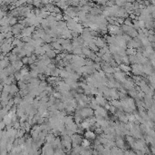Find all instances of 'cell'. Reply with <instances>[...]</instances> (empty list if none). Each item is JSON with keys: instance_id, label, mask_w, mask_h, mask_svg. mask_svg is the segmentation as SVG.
I'll list each match as a JSON object with an SVG mask.
<instances>
[{"instance_id": "obj_23", "label": "cell", "mask_w": 155, "mask_h": 155, "mask_svg": "<svg viewBox=\"0 0 155 155\" xmlns=\"http://www.w3.org/2000/svg\"><path fill=\"white\" fill-rule=\"evenodd\" d=\"M82 51H83V54L85 55V57H88L90 55V54L92 53V50L90 49L88 46H84V47H82Z\"/></svg>"}, {"instance_id": "obj_31", "label": "cell", "mask_w": 155, "mask_h": 155, "mask_svg": "<svg viewBox=\"0 0 155 155\" xmlns=\"http://www.w3.org/2000/svg\"><path fill=\"white\" fill-rule=\"evenodd\" d=\"M122 64L129 65V64H130V59H129V56H128V55H125V56L122 57Z\"/></svg>"}, {"instance_id": "obj_20", "label": "cell", "mask_w": 155, "mask_h": 155, "mask_svg": "<svg viewBox=\"0 0 155 155\" xmlns=\"http://www.w3.org/2000/svg\"><path fill=\"white\" fill-rule=\"evenodd\" d=\"M17 85H18L19 90H20V91H24V90L27 89L28 84L23 82V81H19V82H17Z\"/></svg>"}, {"instance_id": "obj_27", "label": "cell", "mask_w": 155, "mask_h": 155, "mask_svg": "<svg viewBox=\"0 0 155 155\" xmlns=\"http://www.w3.org/2000/svg\"><path fill=\"white\" fill-rule=\"evenodd\" d=\"M17 24H18V18H17V17H12V18L10 19L9 25L11 26H16Z\"/></svg>"}, {"instance_id": "obj_4", "label": "cell", "mask_w": 155, "mask_h": 155, "mask_svg": "<svg viewBox=\"0 0 155 155\" xmlns=\"http://www.w3.org/2000/svg\"><path fill=\"white\" fill-rule=\"evenodd\" d=\"M95 45H96V46L99 49H102V48L107 46V42H106V40L104 38L99 36L95 38Z\"/></svg>"}, {"instance_id": "obj_12", "label": "cell", "mask_w": 155, "mask_h": 155, "mask_svg": "<svg viewBox=\"0 0 155 155\" xmlns=\"http://www.w3.org/2000/svg\"><path fill=\"white\" fill-rule=\"evenodd\" d=\"M81 126H82V128L84 131H90V130H92V126L91 124H90L88 119H85V120L81 123Z\"/></svg>"}, {"instance_id": "obj_6", "label": "cell", "mask_w": 155, "mask_h": 155, "mask_svg": "<svg viewBox=\"0 0 155 155\" xmlns=\"http://www.w3.org/2000/svg\"><path fill=\"white\" fill-rule=\"evenodd\" d=\"M84 137H85V139H87V140H89V141H94L95 139L97 138V135H96V133L94 132L93 131H86L85 132H84Z\"/></svg>"}, {"instance_id": "obj_26", "label": "cell", "mask_w": 155, "mask_h": 155, "mask_svg": "<svg viewBox=\"0 0 155 155\" xmlns=\"http://www.w3.org/2000/svg\"><path fill=\"white\" fill-rule=\"evenodd\" d=\"M14 76H15V79L17 81V82H19V81H22L23 79V75H21L20 71H17L15 73H14Z\"/></svg>"}, {"instance_id": "obj_21", "label": "cell", "mask_w": 155, "mask_h": 155, "mask_svg": "<svg viewBox=\"0 0 155 155\" xmlns=\"http://www.w3.org/2000/svg\"><path fill=\"white\" fill-rule=\"evenodd\" d=\"M0 31H1V33L8 34L9 33V32H12V26H1V27H0Z\"/></svg>"}, {"instance_id": "obj_15", "label": "cell", "mask_w": 155, "mask_h": 155, "mask_svg": "<svg viewBox=\"0 0 155 155\" xmlns=\"http://www.w3.org/2000/svg\"><path fill=\"white\" fill-rule=\"evenodd\" d=\"M126 142H127V143L129 144L131 147H132L135 142H136V139L131 136V135H127V136H126Z\"/></svg>"}, {"instance_id": "obj_35", "label": "cell", "mask_w": 155, "mask_h": 155, "mask_svg": "<svg viewBox=\"0 0 155 155\" xmlns=\"http://www.w3.org/2000/svg\"><path fill=\"white\" fill-rule=\"evenodd\" d=\"M154 130H155V122H154Z\"/></svg>"}, {"instance_id": "obj_32", "label": "cell", "mask_w": 155, "mask_h": 155, "mask_svg": "<svg viewBox=\"0 0 155 155\" xmlns=\"http://www.w3.org/2000/svg\"><path fill=\"white\" fill-rule=\"evenodd\" d=\"M22 62H23V64H24V65H26V64H29V57H27V56L23 57Z\"/></svg>"}, {"instance_id": "obj_25", "label": "cell", "mask_w": 155, "mask_h": 155, "mask_svg": "<svg viewBox=\"0 0 155 155\" xmlns=\"http://www.w3.org/2000/svg\"><path fill=\"white\" fill-rule=\"evenodd\" d=\"M20 73H21V75H23V77H24V76H26V75H29L30 70L28 69V67H26V66H24V67H23L22 69L20 70Z\"/></svg>"}, {"instance_id": "obj_8", "label": "cell", "mask_w": 155, "mask_h": 155, "mask_svg": "<svg viewBox=\"0 0 155 155\" xmlns=\"http://www.w3.org/2000/svg\"><path fill=\"white\" fill-rule=\"evenodd\" d=\"M119 67H120L121 71L126 73V75H130V72H131V66L127 65V64H120V65H119Z\"/></svg>"}, {"instance_id": "obj_16", "label": "cell", "mask_w": 155, "mask_h": 155, "mask_svg": "<svg viewBox=\"0 0 155 155\" xmlns=\"http://www.w3.org/2000/svg\"><path fill=\"white\" fill-rule=\"evenodd\" d=\"M6 56L8 57V59H9V61L11 62V64H12V63H14V62H16V61H17V60H22V59L19 58L17 55H14V54H12V53H9L8 55H6Z\"/></svg>"}, {"instance_id": "obj_24", "label": "cell", "mask_w": 155, "mask_h": 155, "mask_svg": "<svg viewBox=\"0 0 155 155\" xmlns=\"http://www.w3.org/2000/svg\"><path fill=\"white\" fill-rule=\"evenodd\" d=\"M60 72H61V69L60 68H55V70L52 71V73H51V76H54V77H60Z\"/></svg>"}, {"instance_id": "obj_33", "label": "cell", "mask_w": 155, "mask_h": 155, "mask_svg": "<svg viewBox=\"0 0 155 155\" xmlns=\"http://www.w3.org/2000/svg\"><path fill=\"white\" fill-rule=\"evenodd\" d=\"M54 97H55V99H59V100H61L62 99V97H63V95H62V93H58V92H56V93H55V94L53 95Z\"/></svg>"}, {"instance_id": "obj_3", "label": "cell", "mask_w": 155, "mask_h": 155, "mask_svg": "<svg viewBox=\"0 0 155 155\" xmlns=\"http://www.w3.org/2000/svg\"><path fill=\"white\" fill-rule=\"evenodd\" d=\"M125 142H124L123 138L122 137H120V136H116V139H115V146L117 148L121 150H124L125 151Z\"/></svg>"}, {"instance_id": "obj_30", "label": "cell", "mask_w": 155, "mask_h": 155, "mask_svg": "<svg viewBox=\"0 0 155 155\" xmlns=\"http://www.w3.org/2000/svg\"><path fill=\"white\" fill-rule=\"evenodd\" d=\"M42 47L44 48V50H45L46 52H48V51H50V50L53 49V48H52V46H51V45H50V44H44V45H43Z\"/></svg>"}, {"instance_id": "obj_11", "label": "cell", "mask_w": 155, "mask_h": 155, "mask_svg": "<svg viewBox=\"0 0 155 155\" xmlns=\"http://www.w3.org/2000/svg\"><path fill=\"white\" fill-rule=\"evenodd\" d=\"M95 99H96L97 102H98L99 106H102V107H104L107 104V100L104 98V96H95Z\"/></svg>"}, {"instance_id": "obj_2", "label": "cell", "mask_w": 155, "mask_h": 155, "mask_svg": "<svg viewBox=\"0 0 155 155\" xmlns=\"http://www.w3.org/2000/svg\"><path fill=\"white\" fill-rule=\"evenodd\" d=\"M81 114H82V116L84 117V119L85 120V119L91 118V117L94 116V111L90 107H85L83 110H81Z\"/></svg>"}, {"instance_id": "obj_17", "label": "cell", "mask_w": 155, "mask_h": 155, "mask_svg": "<svg viewBox=\"0 0 155 155\" xmlns=\"http://www.w3.org/2000/svg\"><path fill=\"white\" fill-rule=\"evenodd\" d=\"M69 75H70V73H68V72L66 71L65 68H62V69H61L60 78H62L63 80H64V79L68 78V77H69Z\"/></svg>"}, {"instance_id": "obj_34", "label": "cell", "mask_w": 155, "mask_h": 155, "mask_svg": "<svg viewBox=\"0 0 155 155\" xmlns=\"http://www.w3.org/2000/svg\"><path fill=\"white\" fill-rule=\"evenodd\" d=\"M54 13H55V14H62V12H61V8H59L58 6H55V10H54Z\"/></svg>"}, {"instance_id": "obj_19", "label": "cell", "mask_w": 155, "mask_h": 155, "mask_svg": "<svg viewBox=\"0 0 155 155\" xmlns=\"http://www.w3.org/2000/svg\"><path fill=\"white\" fill-rule=\"evenodd\" d=\"M46 55L48 57V58H50V59L56 58V56H57L56 53H55V51L54 49H52V50H50V51L46 52Z\"/></svg>"}, {"instance_id": "obj_5", "label": "cell", "mask_w": 155, "mask_h": 155, "mask_svg": "<svg viewBox=\"0 0 155 155\" xmlns=\"http://www.w3.org/2000/svg\"><path fill=\"white\" fill-rule=\"evenodd\" d=\"M64 15L68 16L70 18H75V17H77V12H76V10H75V6H70L67 10L64 11Z\"/></svg>"}, {"instance_id": "obj_18", "label": "cell", "mask_w": 155, "mask_h": 155, "mask_svg": "<svg viewBox=\"0 0 155 155\" xmlns=\"http://www.w3.org/2000/svg\"><path fill=\"white\" fill-rule=\"evenodd\" d=\"M9 22H10V18L6 16V17H4V18L0 19V25H1V26H10L9 25Z\"/></svg>"}, {"instance_id": "obj_28", "label": "cell", "mask_w": 155, "mask_h": 155, "mask_svg": "<svg viewBox=\"0 0 155 155\" xmlns=\"http://www.w3.org/2000/svg\"><path fill=\"white\" fill-rule=\"evenodd\" d=\"M131 22H132V20H131L130 17H128V18H126L125 20H124V25H126V26H132L133 27V24Z\"/></svg>"}, {"instance_id": "obj_14", "label": "cell", "mask_w": 155, "mask_h": 155, "mask_svg": "<svg viewBox=\"0 0 155 155\" xmlns=\"http://www.w3.org/2000/svg\"><path fill=\"white\" fill-rule=\"evenodd\" d=\"M46 52L44 50V48L42 47V46H40V47H37L35 49V52H34V55H35L36 56H41V55H46Z\"/></svg>"}, {"instance_id": "obj_7", "label": "cell", "mask_w": 155, "mask_h": 155, "mask_svg": "<svg viewBox=\"0 0 155 155\" xmlns=\"http://www.w3.org/2000/svg\"><path fill=\"white\" fill-rule=\"evenodd\" d=\"M65 128L68 130V131H73V133H76L77 128H78V124L75 122H72L71 123L65 125Z\"/></svg>"}, {"instance_id": "obj_9", "label": "cell", "mask_w": 155, "mask_h": 155, "mask_svg": "<svg viewBox=\"0 0 155 155\" xmlns=\"http://www.w3.org/2000/svg\"><path fill=\"white\" fill-rule=\"evenodd\" d=\"M12 65L14 66V68L16 69V71H20L23 67H24V64H23L22 60H17L16 62L12 63Z\"/></svg>"}, {"instance_id": "obj_1", "label": "cell", "mask_w": 155, "mask_h": 155, "mask_svg": "<svg viewBox=\"0 0 155 155\" xmlns=\"http://www.w3.org/2000/svg\"><path fill=\"white\" fill-rule=\"evenodd\" d=\"M72 139V144H73V148H75L77 146L82 145V142L84 140V138L82 137V135L75 133L73 136L71 137Z\"/></svg>"}, {"instance_id": "obj_29", "label": "cell", "mask_w": 155, "mask_h": 155, "mask_svg": "<svg viewBox=\"0 0 155 155\" xmlns=\"http://www.w3.org/2000/svg\"><path fill=\"white\" fill-rule=\"evenodd\" d=\"M30 75H31L32 78H38L39 73L36 71H33V70H30Z\"/></svg>"}, {"instance_id": "obj_13", "label": "cell", "mask_w": 155, "mask_h": 155, "mask_svg": "<svg viewBox=\"0 0 155 155\" xmlns=\"http://www.w3.org/2000/svg\"><path fill=\"white\" fill-rule=\"evenodd\" d=\"M89 107L92 108L93 111H95V110H97L99 107H100V106H99V104H98V102H97L96 99H95V98L92 99L91 102H90V104H89Z\"/></svg>"}, {"instance_id": "obj_10", "label": "cell", "mask_w": 155, "mask_h": 155, "mask_svg": "<svg viewBox=\"0 0 155 155\" xmlns=\"http://www.w3.org/2000/svg\"><path fill=\"white\" fill-rule=\"evenodd\" d=\"M110 96H111L112 101L118 100L119 99V91H117V89H115V88L110 89Z\"/></svg>"}, {"instance_id": "obj_22", "label": "cell", "mask_w": 155, "mask_h": 155, "mask_svg": "<svg viewBox=\"0 0 155 155\" xmlns=\"http://www.w3.org/2000/svg\"><path fill=\"white\" fill-rule=\"evenodd\" d=\"M92 144H91V141L87 140V139L84 138V140H83L82 142V146L84 148H85V149H88V148H91L92 147Z\"/></svg>"}]
</instances>
